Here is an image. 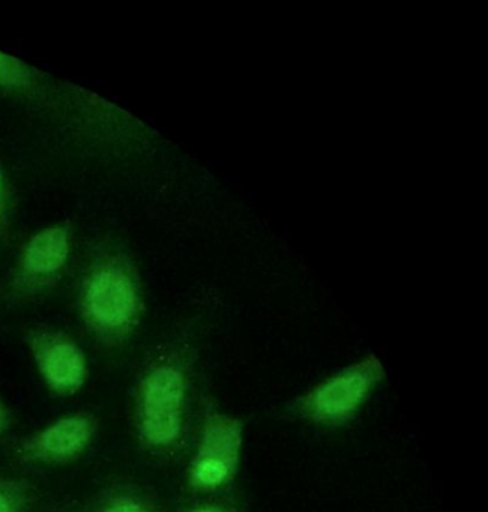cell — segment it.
Instances as JSON below:
<instances>
[{"mask_svg": "<svg viewBox=\"0 0 488 512\" xmlns=\"http://www.w3.org/2000/svg\"><path fill=\"white\" fill-rule=\"evenodd\" d=\"M386 377L382 361L368 353L305 389L290 403V415L314 427H344L358 418Z\"/></svg>", "mask_w": 488, "mask_h": 512, "instance_id": "cell-2", "label": "cell"}, {"mask_svg": "<svg viewBox=\"0 0 488 512\" xmlns=\"http://www.w3.org/2000/svg\"><path fill=\"white\" fill-rule=\"evenodd\" d=\"M191 403V373L179 356H164L143 373L137 388L136 428L140 442L157 454L184 445Z\"/></svg>", "mask_w": 488, "mask_h": 512, "instance_id": "cell-1", "label": "cell"}, {"mask_svg": "<svg viewBox=\"0 0 488 512\" xmlns=\"http://www.w3.org/2000/svg\"><path fill=\"white\" fill-rule=\"evenodd\" d=\"M31 82L32 71L23 62L0 52V88H26Z\"/></svg>", "mask_w": 488, "mask_h": 512, "instance_id": "cell-8", "label": "cell"}, {"mask_svg": "<svg viewBox=\"0 0 488 512\" xmlns=\"http://www.w3.org/2000/svg\"><path fill=\"white\" fill-rule=\"evenodd\" d=\"M29 346L40 376L50 391L70 397L85 386L88 362L76 341L59 332H34Z\"/></svg>", "mask_w": 488, "mask_h": 512, "instance_id": "cell-5", "label": "cell"}, {"mask_svg": "<svg viewBox=\"0 0 488 512\" xmlns=\"http://www.w3.org/2000/svg\"><path fill=\"white\" fill-rule=\"evenodd\" d=\"M245 434L244 419L221 409L209 398L188 464V487L205 496H217L233 487L244 460Z\"/></svg>", "mask_w": 488, "mask_h": 512, "instance_id": "cell-3", "label": "cell"}, {"mask_svg": "<svg viewBox=\"0 0 488 512\" xmlns=\"http://www.w3.org/2000/svg\"><path fill=\"white\" fill-rule=\"evenodd\" d=\"M8 427V410L4 404L0 403V434Z\"/></svg>", "mask_w": 488, "mask_h": 512, "instance_id": "cell-12", "label": "cell"}, {"mask_svg": "<svg viewBox=\"0 0 488 512\" xmlns=\"http://www.w3.org/2000/svg\"><path fill=\"white\" fill-rule=\"evenodd\" d=\"M0 512H23V496L8 484H0Z\"/></svg>", "mask_w": 488, "mask_h": 512, "instance_id": "cell-10", "label": "cell"}, {"mask_svg": "<svg viewBox=\"0 0 488 512\" xmlns=\"http://www.w3.org/2000/svg\"><path fill=\"white\" fill-rule=\"evenodd\" d=\"M185 512H239L238 505L233 500L208 499L190 506Z\"/></svg>", "mask_w": 488, "mask_h": 512, "instance_id": "cell-11", "label": "cell"}, {"mask_svg": "<svg viewBox=\"0 0 488 512\" xmlns=\"http://www.w3.org/2000/svg\"><path fill=\"white\" fill-rule=\"evenodd\" d=\"M80 308L86 325L103 340L130 335L142 313L139 284L130 266L118 257L95 263L83 281Z\"/></svg>", "mask_w": 488, "mask_h": 512, "instance_id": "cell-4", "label": "cell"}, {"mask_svg": "<svg viewBox=\"0 0 488 512\" xmlns=\"http://www.w3.org/2000/svg\"><path fill=\"white\" fill-rule=\"evenodd\" d=\"M101 512H157L143 502L133 496H119L113 499L112 502L107 503Z\"/></svg>", "mask_w": 488, "mask_h": 512, "instance_id": "cell-9", "label": "cell"}, {"mask_svg": "<svg viewBox=\"0 0 488 512\" xmlns=\"http://www.w3.org/2000/svg\"><path fill=\"white\" fill-rule=\"evenodd\" d=\"M71 253L70 230L49 227L32 236L20 257V275L25 281L46 284L61 274Z\"/></svg>", "mask_w": 488, "mask_h": 512, "instance_id": "cell-7", "label": "cell"}, {"mask_svg": "<svg viewBox=\"0 0 488 512\" xmlns=\"http://www.w3.org/2000/svg\"><path fill=\"white\" fill-rule=\"evenodd\" d=\"M5 203V182L4 176H2V172H0V212L4 209Z\"/></svg>", "mask_w": 488, "mask_h": 512, "instance_id": "cell-13", "label": "cell"}, {"mask_svg": "<svg viewBox=\"0 0 488 512\" xmlns=\"http://www.w3.org/2000/svg\"><path fill=\"white\" fill-rule=\"evenodd\" d=\"M94 434L95 422L89 416H64L29 437L19 452L23 460L68 463L86 451Z\"/></svg>", "mask_w": 488, "mask_h": 512, "instance_id": "cell-6", "label": "cell"}]
</instances>
